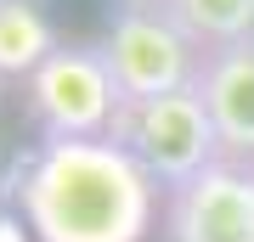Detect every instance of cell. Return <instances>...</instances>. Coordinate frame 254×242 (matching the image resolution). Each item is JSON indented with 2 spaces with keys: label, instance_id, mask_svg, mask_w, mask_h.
I'll use <instances>...</instances> for the list:
<instances>
[{
  "label": "cell",
  "instance_id": "4",
  "mask_svg": "<svg viewBox=\"0 0 254 242\" xmlns=\"http://www.w3.org/2000/svg\"><path fill=\"white\" fill-rule=\"evenodd\" d=\"M28 113L46 141H79V135H108L119 113L113 73L96 45H57V51L23 79Z\"/></svg>",
  "mask_w": 254,
  "mask_h": 242
},
{
  "label": "cell",
  "instance_id": "2",
  "mask_svg": "<svg viewBox=\"0 0 254 242\" xmlns=\"http://www.w3.org/2000/svg\"><path fill=\"white\" fill-rule=\"evenodd\" d=\"M108 141L125 146V152L158 180V192L181 186V180L203 175L209 163L226 158V152H220V135H215V118H209L203 96H198V85L119 107Z\"/></svg>",
  "mask_w": 254,
  "mask_h": 242
},
{
  "label": "cell",
  "instance_id": "9",
  "mask_svg": "<svg viewBox=\"0 0 254 242\" xmlns=\"http://www.w3.org/2000/svg\"><path fill=\"white\" fill-rule=\"evenodd\" d=\"M0 242H28V237H23V220H11V214H0Z\"/></svg>",
  "mask_w": 254,
  "mask_h": 242
},
{
  "label": "cell",
  "instance_id": "10",
  "mask_svg": "<svg viewBox=\"0 0 254 242\" xmlns=\"http://www.w3.org/2000/svg\"><path fill=\"white\" fill-rule=\"evenodd\" d=\"M119 6H164V0H119Z\"/></svg>",
  "mask_w": 254,
  "mask_h": 242
},
{
  "label": "cell",
  "instance_id": "1",
  "mask_svg": "<svg viewBox=\"0 0 254 242\" xmlns=\"http://www.w3.org/2000/svg\"><path fill=\"white\" fill-rule=\"evenodd\" d=\"M11 203L34 242H141L158 180L108 135L40 141L11 175Z\"/></svg>",
  "mask_w": 254,
  "mask_h": 242
},
{
  "label": "cell",
  "instance_id": "7",
  "mask_svg": "<svg viewBox=\"0 0 254 242\" xmlns=\"http://www.w3.org/2000/svg\"><path fill=\"white\" fill-rule=\"evenodd\" d=\"M57 45L63 40L34 0H0V79H28Z\"/></svg>",
  "mask_w": 254,
  "mask_h": 242
},
{
  "label": "cell",
  "instance_id": "8",
  "mask_svg": "<svg viewBox=\"0 0 254 242\" xmlns=\"http://www.w3.org/2000/svg\"><path fill=\"white\" fill-rule=\"evenodd\" d=\"M164 17L198 45V51H220V45L254 40V0H164Z\"/></svg>",
  "mask_w": 254,
  "mask_h": 242
},
{
  "label": "cell",
  "instance_id": "5",
  "mask_svg": "<svg viewBox=\"0 0 254 242\" xmlns=\"http://www.w3.org/2000/svg\"><path fill=\"white\" fill-rule=\"evenodd\" d=\"M164 242H254V163L220 158L164 192Z\"/></svg>",
  "mask_w": 254,
  "mask_h": 242
},
{
  "label": "cell",
  "instance_id": "6",
  "mask_svg": "<svg viewBox=\"0 0 254 242\" xmlns=\"http://www.w3.org/2000/svg\"><path fill=\"white\" fill-rule=\"evenodd\" d=\"M192 85H198L203 107L215 118L220 152L237 158V163H254V40L203 51Z\"/></svg>",
  "mask_w": 254,
  "mask_h": 242
},
{
  "label": "cell",
  "instance_id": "3",
  "mask_svg": "<svg viewBox=\"0 0 254 242\" xmlns=\"http://www.w3.org/2000/svg\"><path fill=\"white\" fill-rule=\"evenodd\" d=\"M96 51L113 73L119 107L187 90L198 79V62H203V51L164 17V6H113L108 34H102Z\"/></svg>",
  "mask_w": 254,
  "mask_h": 242
}]
</instances>
